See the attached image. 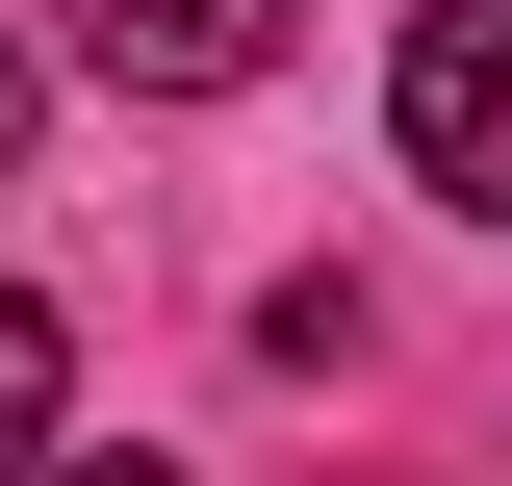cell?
<instances>
[{
  "instance_id": "3",
  "label": "cell",
  "mask_w": 512,
  "mask_h": 486,
  "mask_svg": "<svg viewBox=\"0 0 512 486\" xmlns=\"http://www.w3.org/2000/svg\"><path fill=\"white\" fill-rule=\"evenodd\" d=\"M52 384H77V333H52L26 282H0V486H26V435H52Z\"/></svg>"
},
{
  "instance_id": "4",
  "label": "cell",
  "mask_w": 512,
  "mask_h": 486,
  "mask_svg": "<svg viewBox=\"0 0 512 486\" xmlns=\"http://www.w3.org/2000/svg\"><path fill=\"white\" fill-rule=\"evenodd\" d=\"M0 154H26V52H0Z\"/></svg>"
},
{
  "instance_id": "5",
  "label": "cell",
  "mask_w": 512,
  "mask_h": 486,
  "mask_svg": "<svg viewBox=\"0 0 512 486\" xmlns=\"http://www.w3.org/2000/svg\"><path fill=\"white\" fill-rule=\"evenodd\" d=\"M52 486H154V461H52Z\"/></svg>"
},
{
  "instance_id": "1",
  "label": "cell",
  "mask_w": 512,
  "mask_h": 486,
  "mask_svg": "<svg viewBox=\"0 0 512 486\" xmlns=\"http://www.w3.org/2000/svg\"><path fill=\"white\" fill-rule=\"evenodd\" d=\"M384 103H410V180H436V205H487V231H512V0H436Z\"/></svg>"
},
{
  "instance_id": "2",
  "label": "cell",
  "mask_w": 512,
  "mask_h": 486,
  "mask_svg": "<svg viewBox=\"0 0 512 486\" xmlns=\"http://www.w3.org/2000/svg\"><path fill=\"white\" fill-rule=\"evenodd\" d=\"M52 26H77L103 77H154V103H205V77H256L308 0H52Z\"/></svg>"
}]
</instances>
